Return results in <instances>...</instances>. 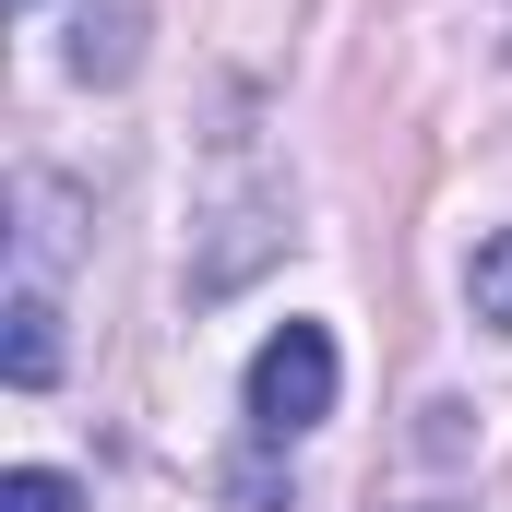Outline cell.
Returning <instances> with one entry per match:
<instances>
[{
    "instance_id": "obj_1",
    "label": "cell",
    "mask_w": 512,
    "mask_h": 512,
    "mask_svg": "<svg viewBox=\"0 0 512 512\" xmlns=\"http://www.w3.org/2000/svg\"><path fill=\"white\" fill-rule=\"evenodd\" d=\"M60 262H72V179L24 167V191H12V298H0V382L12 393L60 382Z\"/></svg>"
},
{
    "instance_id": "obj_2",
    "label": "cell",
    "mask_w": 512,
    "mask_h": 512,
    "mask_svg": "<svg viewBox=\"0 0 512 512\" xmlns=\"http://www.w3.org/2000/svg\"><path fill=\"white\" fill-rule=\"evenodd\" d=\"M286 239H298V227H286V179L262 167V143H251V131H227V143H215V191H203L191 298H227V286H239V274H262Z\"/></svg>"
},
{
    "instance_id": "obj_3",
    "label": "cell",
    "mask_w": 512,
    "mask_h": 512,
    "mask_svg": "<svg viewBox=\"0 0 512 512\" xmlns=\"http://www.w3.org/2000/svg\"><path fill=\"white\" fill-rule=\"evenodd\" d=\"M334 382H346V358H334V334L322 322H274L251 346V370H239V417H251V453H298L322 417H334Z\"/></svg>"
},
{
    "instance_id": "obj_4",
    "label": "cell",
    "mask_w": 512,
    "mask_h": 512,
    "mask_svg": "<svg viewBox=\"0 0 512 512\" xmlns=\"http://www.w3.org/2000/svg\"><path fill=\"white\" fill-rule=\"evenodd\" d=\"M60 72H72V84H131V72H143V12H131V0H72Z\"/></svg>"
},
{
    "instance_id": "obj_5",
    "label": "cell",
    "mask_w": 512,
    "mask_h": 512,
    "mask_svg": "<svg viewBox=\"0 0 512 512\" xmlns=\"http://www.w3.org/2000/svg\"><path fill=\"white\" fill-rule=\"evenodd\" d=\"M465 310H477L489 334H512V227H489V239L465 251Z\"/></svg>"
},
{
    "instance_id": "obj_6",
    "label": "cell",
    "mask_w": 512,
    "mask_h": 512,
    "mask_svg": "<svg viewBox=\"0 0 512 512\" xmlns=\"http://www.w3.org/2000/svg\"><path fill=\"white\" fill-rule=\"evenodd\" d=\"M0 512H84V489H72L60 465H12V477H0Z\"/></svg>"
},
{
    "instance_id": "obj_7",
    "label": "cell",
    "mask_w": 512,
    "mask_h": 512,
    "mask_svg": "<svg viewBox=\"0 0 512 512\" xmlns=\"http://www.w3.org/2000/svg\"><path fill=\"white\" fill-rule=\"evenodd\" d=\"M227 489H239V501H251V512H298V489H286V477H274V465H239V477H227Z\"/></svg>"
},
{
    "instance_id": "obj_8",
    "label": "cell",
    "mask_w": 512,
    "mask_h": 512,
    "mask_svg": "<svg viewBox=\"0 0 512 512\" xmlns=\"http://www.w3.org/2000/svg\"><path fill=\"white\" fill-rule=\"evenodd\" d=\"M393 512H453V501H393Z\"/></svg>"
}]
</instances>
